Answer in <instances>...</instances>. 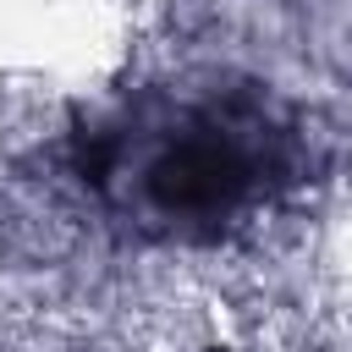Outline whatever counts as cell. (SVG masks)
<instances>
[{
	"instance_id": "6da1fadb",
	"label": "cell",
	"mask_w": 352,
	"mask_h": 352,
	"mask_svg": "<svg viewBox=\"0 0 352 352\" xmlns=\"http://www.w3.org/2000/svg\"><path fill=\"white\" fill-rule=\"evenodd\" d=\"M72 165L132 236L220 242L308 176V143L253 82L138 88L77 121Z\"/></svg>"
},
{
	"instance_id": "7a4b0ae2",
	"label": "cell",
	"mask_w": 352,
	"mask_h": 352,
	"mask_svg": "<svg viewBox=\"0 0 352 352\" xmlns=\"http://www.w3.org/2000/svg\"><path fill=\"white\" fill-rule=\"evenodd\" d=\"M204 352H226V346H204Z\"/></svg>"
}]
</instances>
